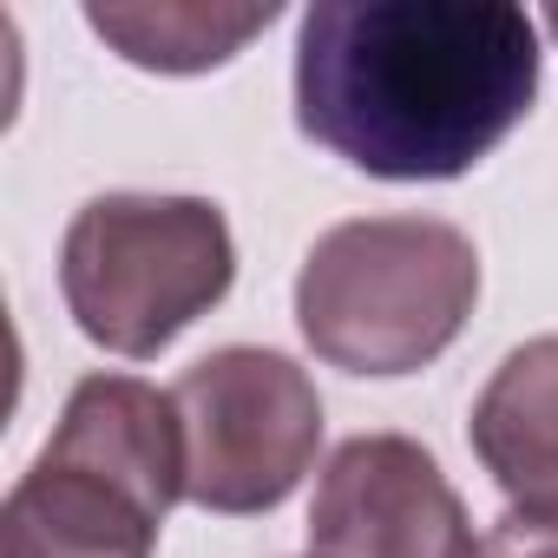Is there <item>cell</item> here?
Wrapping results in <instances>:
<instances>
[{"mask_svg":"<svg viewBox=\"0 0 558 558\" xmlns=\"http://www.w3.org/2000/svg\"><path fill=\"white\" fill-rule=\"evenodd\" d=\"M158 525L132 486L40 447L0 506V558H151Z\"/></svg>","mask_w":558,"mask_h":558,"instance_id":"6","label":"cell"},{"mask_svg":"<svg viewBox=\"0 0 558 558\" xmlns=\"http://www.w3.org/2000/svg\"><path fill=\"white\" fill-rule=\"evenodd\" d=\"M473 525L440 460L408 434H355L323 466L310 558H473Z\"/></svg>","mask_w":558,"mask_h":558,"instance_id":"5","label":"cell"},{"mask_svg":"<svg viewBox=\"0 0 558 558\" xmlns=\"http://www.w3.org/2000/svg\"><path fill=\"white\" fill-rule=\"evenodd\" d=\"M538 99L512 0H316L296 27V125L388 184L473 171Z\"/></svg>","mask_w":558,"mask_h":558,"instance_id":"1","label":"cell"},{"mask_svg":"<svg viewBox=\"0 0 558 558\" xmlns=\"http://www.w3.org/2000/svg\"><path fill=\"white\" fill-rule=\"evenodd\" d=\"M184 427V499L223 519L276 512L323 447L316 381L276 349H217L171 388Z\"/></svg>","mask_w":558,"mask_h":558,"instance_id":"4","label":"cell"},{"mask_svg":"<svg viewBox=\"0 0 558 558\" xmlns=\"http://www.w3.org/2000/svg\"><path fill=\"white\" fill-rule=\"evenodd\" d=\"M466 440L512 519L558 525V336L512 349L473 401Z\"/></svg>","mask_w":558,"mask_h":558,"instance_id":"8","label":"cell"},{"mask_svg":"<svg viewBox=\"0 0 558 558\" xmlns=\"http://www.w3.org/2000/svg\"><path fill=\"white\" fill-rule=\"evenodd\" d=\"M236 283V243L210 197L106 191L60 243V296L86 342L125 362L165 355Z\"/></svg>","mask_w":558,"mask_h":558,"instance_id":"3","label":"cell"},{"mask_svg":"<svg viewBox=\"0 0 558 558\" xmlns=\"http://www.w3.org/2000/svg\"><path fill=\"white\" fill-rule=\"evenodd\" d=\"M473 558H558V525H538V519H499Z\"/></svg>","mask_w":558,"mask_h":558,"instance_id":"10","label":"cell"},{"mask_svg":"<svg viewBox=\"0 0 558 558\" xmlns=\"http://www.w3.org/2000/svg\"><path fill=\"white\" fill-rule=\"evenodd\" d=\"M545 27H551V34H558V8H551V14H545Z\"/></svg>","mask_w":558,"mask_h":558,"instance_id":"11","label":"cell"},{"mask_svg":"<svg viewBox=\"0 0 558 558\" xmlns=\"http://www.w3.org/2000/svg\"><path fill=\"white\" fill-rule=\"evenodd\" d=\"M480 303V250L440 217H355L316 236L296 323L342 375H414L453 349Z\"/></svg>","mask_w":558,"mask_h":558,"instance_id":"2","label":"cell"},{"mask_svg":"<svg viewBox=\"0 0 558 558\" xmlns=\"http://www.w3.org/2000/svg\"><path fill=\"white\" fill-rule=\"evenodd\" d=\"M276 8H204V0H93L86 27L145 73H210L236 60Z\"/></svg>","mask_w":558,"mask_h":558,"instance_id":"9","label":"cell"},{"mask_svg":"<svg viewBox=\"0 0 558 558\" xmlns=\"http://www.w3.org/2000/svg\"><path fill=\"white\" fill-rule=\"evenodd\" d=\"M47 453L132 486L151 512H171L184 499V427H178L171 395H158L151 381L86 375L66 395V414H60Z\"/></svg>","mask_w":558,"mask_h":558,"instance_id":"7","label":"cell"}]
</instances>
